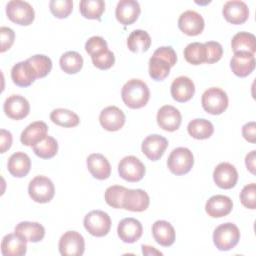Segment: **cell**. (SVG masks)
<instances>
[{"label": "cell", "instance_id": "1", "mask_svg": "<svg viewBox=\"0 0 256 256\" xmlns=\"http://www.w3.org/2000/svg\"><path fill=\"white\" fill-rule=\"evenodd\" d=\"M121 97L127 107L139 109L148 103L150 91L144 81L140 79H130L123 85Z\"/></svg>", "mask_w": 256, "mask_h": 256}, {"label": "cell", "instance_id": "2", "mask_svg": "<svg viewBox=\"0 0 256 256\" xmlns=\"http://www.w3.org/2000/svg\"><path fill=\"white\" fill-rule=\"evenodd\" d=\"M240 240L238 227L230 222L223 223L216 227L213 232V242L220 251H228L234 248Z\"/></svg>", "mask_w": 256, "mask_h": 256}, {"label": "cell", "instance_id": "3", "mask_svg": "<svg viewBox=\"0 0 256 256\" xmlns=\"http://www.w3.org/2000/svg\"><path fill=\"white\" fill-rule=\"evenodd\" d=\"M201 104L207 113L220 115L228 107V96L221 88L211 87L202 94Z\"/></svg>", "mask_w": 256, "mask_h": 256}, {"label": "cell", "instance_id": "4", "mask_svg": "<svg viewBox=\"0 0 256 256\" xmlns=\"http://www.w3.org/2000/svg\"><path fill=\"white\" fill-rule=\"evenodd\" d=\"M193 154L186 147H178L173 149L167 159V166L175 175H184L188 173L193 167Z\"/></svg>", "mask_w": 256, "mask_h": 256}, {"label": "cell", "instance_id": "5", "mask_svg": "<svg viewBox=\"0 0 256 256\" xmlns=\"http://www.w3.org/2000/svg\"><path fill=\"white\" fill-rule=\"evenodd\" d=\"M6 14L8 18L19 25L28 26L35 18L33 7L26 1L11 0L6 5Z\"/></svg>", "mask_w": 256, "mask_h": 256}, {"label": "cell", "instance_id": "6", "mask_svg": "<svg viewBox=\"0 0 256 256\" xmlns=\"http://www.w3.org/2000/svg\"><path fill=\"white\" fill-rule=\"evenodd\" d=\"M29 196L37 203H48L55 194L53 182L45 176L39 175L34 177L28 186Z\"/></svg>", "mask_w": 256, "mask_h": 256}, {"label": "cell", "instance_id": "7", "mask_svg": "<svg viewBox=\"0 0 256 256\" xmlns=\"http://www.w3.org/2000/svg\"><path fill=\"white\" fill-rule=\"evenodd\" d=\"M85 229L95 237H103L111 228L110 216L101 210H93L86 214L83 221Z\"/></svg>", "mask_w": 256, "mask_h": 256}, {"label": "cell", "instance_id": "8", "mask_svg": "<svg viewBox=\"0 0 256 256\" xmlns=\"http://www.w3.org/2000/svg\"><path fill=\"white\" fill-rule=\"evenodd\" d=\"M144 164L135 156L129 155L122 158L118 164L120 177L128 182L140 181L145 175Z\"/></svg>", "mask_w": 256, "mask_h": 256}, {"label": "cell", "instance_id": "9", "mask_svg": "<svg viewBox=\"0 0 256 256\" xmlns=\"http://www.w3.org/2000/svg\"><path fill=\"white\" fill-rule=\"evenodd\" d=\"M58 247L63 256H81L84 253L85 241L79 232L67 231L61 236Z\"/></svg>", "mask_w": 256, "mask_h": 256}, {"label": "cell", "instance_id": "10", "mask_svg": "<svg viewBox=\"0 0 256 256\" xmlns=\"http://www.w3.org/2000/svg\"><path fill=\"white\" fill-rule=\"evenodd\" d=\"M205 26L203 17L196 11L187 10L183 12L178 19L179 29L189 36L199 35Z\"/></svg>", "mask_w": 256, "mask_h": 256}, {"label": "cell", "instance_id": "11", "mask_svg": "<svg viewBox=\"0 0 256 256\" xmlns=\"http://www.w3.org/2000/svg\"><path fill=\"white\" fill-rule=\"evenodd\" d=\"M213 179L218 187L222 189H231L237 183L238 172L232 164L222 162L214 169Z\"/></svg>", "mask_w": 256, "mask_h": 256}, {"label": "cell", "instance_id": "12", "mask_svg": "<svg viewBox=\"0 0 256 256\" xmlns=\"http://www.w3.org/2000/svg\"><path fill=\"white\" fill-rule=\"evenodd\" d=\"M167 146L168 141L165 137L158 134H152L143 140L141 149L148 159L151 161H157L163 156Z\"/></svg>", "mask_w": 256, "mask_h": 256}, {"label": "cell", "instance_id": "13", "mask_svg": "<svg viewBox=\"0 0 256 256\" xmlns=\"http://www.w3.org/2000/svg\"><path fill=\"white\" fill-rule=\"evenodd\" d=\"M6 116L14 120H20L25 118L30 111V105L28 100L21 96L13 94L9 96L3 105Z\"/></svg>", "mask_w": 256, "mask_h": 256}, {"label": "cell", "instance_id": "14", "mask_svg": "<svg viewBox=\"0 0 256 256\" xmlns=\"http://www.w3.org/2000/svg\"><path fill=\"white\" fill-rule=\"evenodd\" d=\"M182 116L180 111L171 105L162 106L157 112V123L165 131L173 132L180 127Z\"/></svg>", "mask_w": 256, "mask_h": 256}, {"label": "cell", "instance_id": "15", "mask_svg": "<svg viewBox=\"0 0 256 256\" xmlns=\"http://www.w3.org/2000/svg\"><path fill=\"white\" fill-rule=\"evenodd\" d=\"M99 122L107 131H118L125 124V114L116 106H108L100 112Z\"/></svg>", "mask_w": 256, "mask_h": 256}, {"label": "cell", "instance_id": "16", "mask_svg": "<svg viewBox=\"0 0 256 256\" xmlns=\"http://www.w3.org/2000/svg\"><path fill=\"white\" fill-rule=\"evenodd\" d=\"M224 18L232 24H242L249 17V9L245 2L240 0L227 1L222 9Z\"/></svg>", "mask_w": 256, "mask_h": 256}, {"label": "cell", "instance_id": "17", "mask_svg": "<svg viewBox=\"0 0 256 256\" xmlns=\"http://www.w3.org/2000/svg\"><path fill=\"white\" fill-rule=\"evenodd\" d=\"M150 203L149 195L142 189H127L123 198V209L133 212L145 211Z\"/></svg>", "mask_w": 256, "mask_h": 256}, {"label": "cell", "instance_id": "18", "mask_svg": "<svg viewBox=\"0 0 256 256\" xmlns=\"http://www.w3.org/2000/svg\"><path fill=\"white\" fill-rule=\"evenodd\" d=\"M143 227L139 220L135 218L122 219L117 227V233L119 238L125 243H134L142 236Z\"/></svg>", "mask_w": 256, "mask_h": 256}, {"label": "cell", "instance_id": "19", "mask_svg": "<svg viewBox=\"0 0 256 256\" xmlns=\"http://www.w3.org/2000/svg\"><path fill=\"white\" fill-rule=\"evenodd\" d=\"M141 12L140 5L135 0H120L117 3L115 16L116 19L123 25L127 26L134 23Z\"/></svg>", "mask_w": 256, "mask_h": 256}, {"label": "cell", "instance_id": "20", "mask_svg": "<svg viewBox=\"0 0 256 256\" xmlns=\"http://www.w3.org/2000/svg\"><path fill=\"white\" fill-rule=\"evenodd\" d=\"M232 72L238 77H246L255 68V56L249 52H235L230 61Z\"/></svg>", "mask_w": 256, "mask_h": 256}, {"label": "cell", "instance_id": "21", "mask_svg": "<svg viewBox=\"0 0 256 256\" xmlns=\"http://www.w3.org/2000/svg\"><path fill=\"white\" fill-rule=\"evenodd\" d=\"M170 91L174 100L183 103L189 101L193 97L195 93V85L189 77L179 76L173 80Z\"/></svg>", "mask_w": 256, "mask_h": 256}, {"label": "cell", "instance_id": "22", "mask_svg": "<svg viewBox=\"0 0 256 256\" xmlns=\"http://www.w3.org/2000/svg\"><path fill=\"white\" fill-rule=\"evenodd\" d=\"M233 208L230 197L225 195H214L210 197L205 205L206 213L212 218H220L228 215Z\"/></svg>", "mask_w": 256, "mask_h": 256}, {"label": "cell", "instance_id": "23", "mask_svg": "<svg viewBox=\"0 0 256 256\" xmlns=\"http://www.w3.org/2000/svg\"><path fill=\"white\" fill-rule=\"evenodd\" d=\"M27 251V240L20 235L9 233L5 235L1 242V253L4 256H22Z\"/></svg>", "mask_w": 256, "mask_h": 256}, {"label": "cell", "instance_id": "24", "mask_svg": "<svg viewBox=\"0 0 256 256\" xmlns=\"http://www.w3.org/2000/svg\"><path fill=\"white\" fill-rule=\"evenodd\" d=\"M87 168L91 175L98 180H105L111 174V166L106 157L100 153H93L87 157Z\"/></svg>", "mask_w": 256, "mask_h": 256}, {"label": "cell", "instance_id": "25", "mask_svg": "<svg viewBox=\"0 0 256 256\" xmlns=\"http://www.w3.org/2000/svg\"><path fill=\"white\" fill-rule=\"evenodd\" d=\"M11 79L14 84L20 87L30 86L35 79L36 74L27 60L16 63L11 69Z\"/></svg>", "mask_w": 256, "mask_h": 256}, {"label": "cell", "instance_id": "26", "mask_svg": "<svg viewBox=\"0 0 256 256\" xmlns=\"http://www.w3.org/2000/svg\"><path fill=\"white\" fill-rule=\"evenodd\" d=\"M48 127L43 121H35L29 124L21 133L20 141L25 146L33 147L47 136Z\"/></svg>", "mask_w": 256, "mask_h": 256}, {"label": "cell", "instance_id": "27", "mask_svg": "<svg viewBox=\"0 0 256 256\" xmlns=\"http://www.w3.org/2000/svg\"><path fill=\"white\" fill-rule=\"evenodd\" d=\"M7 168L12 176L22 178L29 173L31 168V160L26 153L15 152L9 157Z\"/></svg>", "mask_w": 256, "mask_h": 256}, {"label": "cell", "instance_id": "28", "mask_svg": "<svg viewBox=\"0 0 256 256\" xmlns=\"http://www.w3.org/2000/svg\"><path fill=\"white\" fill-rule=\"evenodd\" d=\"M14 232L27 240V242L33 243L41 241L45 236V229L38 222L22 221L16 225Z\"/></svg>", "mask_w": 256, "mask_h": 256}, {"label": "cell", "instance_id": "29", "mask_svg": "<svg viewBox=\"0 0 256 256\" xmlns=\"http://www.w3.org/2000/svg\"><path fill=\"white\" fill-rule=\"evenodd\" d=\"M152 235L154 240L164 247L171 246L175 241L174 227L165 220H158L152 225Z\"/></svg>", "mask_w": 256, "mask_h": 256}, {"label": "cell", "instance_id": "30", "mask_svg": "<svg viewBox=\"0 0 256 256\" xmlns=\"http://www.w3.org/2000/svg\"><path fill=\"white\" fill-rule=\"evenodd\" d=\"M187 131L191 137L198 140H203L211 137L214 132V127L209 120L203 118H196L189 122L187 126Z\"/></svg>", "mask_w": 256, "mask_h": 256}, {"label": "cell", "instance_id": "31", "mask_svg": "<svg viewBox=\"0 0 256 256\" xmlns=\"http://www.w3.org/2000/svg\"><path fill=\"white\" fill-rule=\"evenodd\" d=\"M233 52H249L254 54L256 51V38L252 33L238 32L231 40Z\"/></svg>", "mask_w": 256, "mask_h": 256}, {"label": "cell", "instance_id": "32", "mask_svg": "<svg viewBox=\"0 0 256 256\" xmlns=\"http://www.w3.org/2000/svg\"><path fill=\"white\" fill-rule=\"evenodd\" d=\"M151 45L150 35L144 30H134L130 33L127 38V47L130 51L137 52H146Z\"/></svg>", "mask_w": 256, "mask_h": 256}, {"label": "cell", "instance_id": "33", "mask_svg": "<svg viewBox=\"0 0 256 256\" xmlns=\"http://www.w3.org/2000/svg\"><path fill=\"white\" fill-rule=\"evenodd\" d=\"M61 69L67 74H76L83 67V58L76 51H67L60 57Z\"/></svg>", "mask_w": 256, "mask_h": 256}, {"label": "cell", "instance_id": "34", "mask_svg": "<svg viewBox=\"0 0 256 256\" xmlns=\"http://www.w3.org/2000/svg\"><path fill=\"white\" fill-rule=\"evenodd\" d=\"M50 119L56 125L66 127V128L75 127L80 122L79 117L76 113L64 108L54 109L50 114Z\"/></svg>", "mask_w": 256, "mask_h": 256}, {"label": "cell", "instance_id": "35", "mask_svg": "<svg viewBox=\"0 0 256 256\" xmlns=\"http://www.w3.org/2000/svg\"><path fill=\"white\" fill-rule=\"evenodd\" d=\"M79 10L81 15L87 19L100 20L105 10V2L103 0H82Z\"/></svg>", "mask_w": 256, "mask_h": 256}, {"label": "cell", "instance_id": "36", "mask_svg": "<svg viewBox=\"0 0 256 256\" xmlns=\"http://www.w3.org/2000/svg\"><path fill=\"white\" fill-rule=\"evenodd\" d=\"M185 60L192 65H199L206 61V49L204 43L192 42L184 49Z\"/></svg>", "mask_w": 256, "mask_h": 256}, {"label": "cell", "instance_id": "37", "mask_svg": "<svg viewBox=\"0 0 256 256\" xmlns=\"http://www.w3.org/2000/svg\"><path fill=\"white\" fill-rule=\"evenodd\" d=\"M34 153L42 159H50L57 154L58 143L52 136H46L43 140L33 146Z\"/></svg>", "mask_w": 256, "mask_h": 256}, {"label": "cell", "instance_id": "38", "mask_svg": "<svg viewBox=\"0 0 256 256\" xmlns=\"http://www.w3.org/2000/svg\"><path fill=\"white\" fill-rule=\"evenodd\" d=\"M31 67L33 68L37 78H43L47 76L52 69L51 59L43 54H36L27 59Z\"/></svg>", "mask_w": 256, "mask_h": 256}, {"label": "cell", "instance_id": "39", "mask_svg": "<svg viewBox=\"0 0 256 256\" xmlns=\"http://www.w3.org/2000/svg\"><path fill=\"white\" fill-rule=\"evenodd\" d=\"M171 66L163 59L152 55L149 59V75L153 80L162 81L170 72Z\"/></svg>", "mask_w": 256, "mask_h": 256}, {"label": "cell", "instance_id": "40", "mask_svg": "<svg viewBox=\"0 0 256 256\" xmlns=\"http://www.w3.org/2000/svg\"><path fill=\"white\" fill-rule=\"evenodd\" d=\"M127 188L120 185H112L108 187L105 191L104 198L106 203L117 209H123V198Z\"/></svg>", "mask_w": 256, "mask_h": 256}, {"label": "cell", "instance_id": "41", "mask_svg": "<svg viewBox=\"0 0 256 256\" xmlns=\"http://www.w3.org/2000/svg\"><path fill=\"white\" fill-rule=\"evenodd\" d=\"M51 13L59 19L66 18L73 10V2L71 0H51L49 3Z\"/></svg>", "mask_w": 256, "mask_h": 256}, {"label": "cell", "instance_id": "42", "mask_svg": "<svg viewBox=\"0 0 256 256\" xmlns=\"http://www.w3.org/2000/svg\"><path fill=\"white\" fill-rule=\"evenodd\" d=\"M107 49V42L101 36H92L85 43V50L91 57L96 56Z\"/></svg>", "mask_w": 256, "mask_h": 256}, {"label": "cell", "instance_id": "43", "mask_svg": "<svg viewBox=\"0 0 256 256\" xmlns=\"http://www.w3.org/2000/svg\"><path fill=\"white\" fill-rule=\"evenodd\" d=\"M91 59H92L93 65L101 70L109 69L115 63L114 53L112 51H110L109 49L105 50L104 52H102L96 56H92Z\"/></svg>", "mask_w": 256, "mask_h": 256}, {"label": "cell", "instance_id": "44", "mask_svg": "<svg viewBox=\"0 0 256 256\" xmlns=\"http://www.w3.org/2000/svg\"><path fill=\"white\" fill-rule=\"evenodd\" d=\"M240 200L243 206L249 209L256 208V185L255 183L248 184L243 187L240 193Z\"/></svg>", "mask_w": 256, "mask_h": 256}, {"label": "cell", "instance_id": "45", "mask_svg": "<svg viewBox=\"0 0 256 256\" xmlns=\"http://www.w3.org/2000/svg\"><path fill=\"white\" fill-rule=\"evenodd\" d=\"M206 49V61L205 63L212 64L219 61L223 55V48L219 42L207 41L204 43Z\"/></svg>", "mask_w": 256, "mask_h": 256}, {"label": "cell", "instance_id": "46", "mask_svg": "<svg viewBox=\"0 0 256 256\" xmlns=\"http://www.w3.org/2000/svg\"><path fill=\"white\" fill-rule=\"evenodd\" d=\"M154 56L159 57L161 59H163L164 61H166L171 67H173L176 62H177V55L176 52L174 51V49L171 46H162L157 48L154 53Z\"/></svg>", "mask_w": 256, "mask_h": 256}, {"label": "cell", "instance_id": "47", "mask_svg": "<svg viewBox=\"0 0 256 256\" xmlns=\"http://www.w3.org/2000/svg\"><path fill=\"white\" fill-rule=\"evenodd\" d=\"M14 39H15L14 31L9 27L2 26L0 28V40H1L0 52L3 53L8 49H10L14 43Z\"/></svg>", "mask_w": 256, "mask_h": 256}, {"label": "cell", "instance_id": "48", "mask_svg": "<svg viewBox=\"0 0 256 256\" xmlns=\"http://www.w3.org/2000/svg\"><path fill=\"white\" fill-rule=\"evenodd\" d=\"M242 136L250 143L256 142V124L254 121L248 122L242 127Z\"/></svg>", "mask_w": 256, "mask_h": 256}, {"label": "cell", "instance_id": "49", "mask_svg": "<svg viewBox=\"0 0 256 256\" xmlns=\"http://www.w3.org/2000/svg\"><path fill=\"white\" fill-rule=\"evenodd\" d=\"M12 145V134L5 130V129H1L0 130V152L4 153L7 150L10 149Z\"/></svg>", "mask_w": 256, "mask_h": 256}, {"label": "cell", "instance_id": "50", "mask_svg": "<svg viewBox=\"0 0 256 256\" xmlns=\"http://www.w3.org/2000/svg\"><path fill=\"white\" fill-rule=\"evenodd\" d=\"M255 150H252L249 154L246 155L245 158L246 167L252 174H255Z\"/></svg>", "mask_w": 256, "mask_h": 256}, {"label": "cell", "instance_id": "51", "mask_svg": "<svg viewBox=\"0 0 256 256\" xmlns=\"http://www.w3.org/2000/svg\"><path fill=\"white\" fill-rule=\"evenodd\" d=\"M142 253L144 255H148V256H153V255H163L162 252L158 251L157 249H155L152 246H148V245H142Z\"/></svg>", "mask_w": 256, "mask_h": 256}]
</instances>
